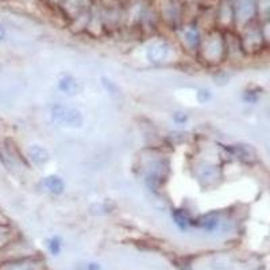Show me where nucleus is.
<instances>
[{"instance_id": "1", "label": "nucleus", "mask_w": 270, "mask_h": 270, "mask_svg": "<svg viewBox=\"0 0 270 270\" xmlns=\"http://www.w3.org/2000/svg\"><path fill=\"white\" fill-rule=\"evenodd\" d=\"M198 56L204 65L217 67L226 61V45L222 35L211 34L199 46Z\"/></svg>"}, {"instance_id": "2", "label": "nucleus", "mask_w": 270, "mask_h": 270, "mask_svg": "<svg viewBox=\"0 0 270 270\" xmlns=\"http://www.w3.org/2000/svg\"><path fill=\"white\" fill-rule=\"evenodd\" d=\"M50 118L57 126L67 129H81L84 125V115L76 107L56 103L50 107Z\"/></svg>"}, {"instance_id": "3", "label": "nucleus", "mask_w": 270, "mask_h": 270, "mask_svg": "<svg viewBox=\"0 0 270 270\" xmlns=\"http://www.w3.org/2000/svg\"><path fill=\"white\" fill-rule=\"evenodd\" d=\"M193 173L198 177V180L202 185L211 187L222 179V170L220 166H217L209 161H199L193 166Z\"/></svg>"}, {"instance_id": "4", "label": "nucleus", "mask_w": 270, "mask_h": 270, "mask_svg": "<svg viewBox=\"0 0 270 270\" xmlns=\"http://www.w3.org/2000/svg\"><path fill=\"white\" fill-rule=\"evenodd\" d=\"M170 54V46L165 41H157L149 45L146 50V58L151 64H162L168 60Z\"/></svg>"}, {"instance_id": "5", "label": "nucleus", "mask_w": 270, "mask_h": 270, "mask_svg": "<svg viewBox=\"0 0 270 270\" xmlns=\"http://www.w3.org/2000/svg\"><path fill=\"white\" fill-rule=\"evenodd\" d=\"M0 270H45V262L37 258H20L3 264Z\"/></svg>"}, {"instance_id": "6", "label": "nucleus", "mask_w": 270, "mask_h": 270, "mask_svg": "<svg viewBox=\"0 0 270 270\" xmlns=\"http://www.w3.org/2000/svg\"><path fill=\"white\" fill-rule=\"evenodd\" d=\"M27 158L35 166H42L50 161V153L44 146L34 143L27 147Z\"/></svg>"}, {"instance_id": "7", "label": "nucleus", "mask_w": 270, "mask_h": 270, "mask_svg": "<svg viewBox=\"0 0 270 270\" xmlns=\"http://www.w3.org/2000/svg\"><path fill=\"white\" fill-rule=\"evenodd\" d=\"M58 91L67 95V96H76L81 87H80V82L76 77H73L70 74H65L63 77L58 80L57 84Z\"/></svg>"}, {"instance_id": "8", "label": "nucleus", "mask_w": 270, "mask_h": 270, "mask_svg": "<svg viewBox=\"0 0 270 270\" xmlns=\"http://www.w3.org/2000/svg\"><path fill=\"white\" fill-rule=\"evenodd\" d=\"M231 154L239 161H243L246 164H250L257 159L256 150L253 149L250 145H231L228 147Z\"/></svg>"}, {"instance_id": "9", "label": "nucleus", "mask_w": 270, "mask_h": 270, "mask_svg": "<svg viewBox=\"0 0 270 270\" xmlns=\"http://www.w3.org/2000/svg\"><path fill=\"white\" fill-rule=\"evenodd\" d=\"M193 224H196L202 230H205V231L212 232L215 230H217L220 224H222V219L219 216V213L216 212H209L207 215H202L199 219H196Z\"/></svg>"}, {"instance_id": "10", "label": "nucleus", "mask_w": 270, "mask_h": 270, "mask_svg": "<svg viewBox=\"0 0 270 270\" xmlns=\"http://www.w3.org/2000/svg\"><path fill=\"white\" fill-rule=\"evenodd\" d=\"M42 184H44V188L48 191L49 193L52 195H63L64 191H65V184H64V180L57 176V174H49L46 176L44 180H42Z\"/></svg>"}, {"instance_id": "11", "label": "nucleus", "mask_w": 270, "mask_h": 270, "mask_svg": "<svg viewBox=\"0 0 270 270\" xmlns=\"http://www.w3.org/2000/svg\"><path fill=\"white\" fill-rule=\"evenodd\" d=\"M172 219L176 223V226L181 228V230H188L191 226H195L193 224L195 219H192V216L183 208H174V209H172Z\"/></svg>"}, {"instance_id": "12", "label": "nucleus", "mask_w": 270, "mask_h": 270, "mask_svg": "<svg viewBox=\"0 0 270 270\" xmlns=\"http://www.w3.org/2000/svg\"><path fill=\"white\" fill-rule=\"evenodd\" d=\"M183 39H184V44H185V46H187V49L193 50V52H196V53H198L199 46H200V44H202V37H200V34H199L196 27H189V29L185 30Z\"/></svg>"}, {"instance_id": "13", "label": "nucleus", "mask_w": 270, "mask_h": 270, "mask_svg": "<svg viewBox=\"0 0 270 270\" xmlns=\"http://www.w3.org/2000/svg\"><path fill=\"white\" fill-rule=\"evenodd\" d=\"M49 250L53 256H58L60 251H61V239L58 236H53L50 241H49Z\"/></svg>"}, {"instance_id": "14", "label": "nucleus", "mask_w": 270, "mask_h": 270, "mask_svg": "<svg viewBox=\"0 0 270 270\" xmlns=\"http://www.w3.org/2000/svg\"><path fill=\"white\" fill-rule=\"evenodd\" d=\"M101 84L104 85V88H106L107 91L110 92V93H116V91H118V87H116V84L112 81V80H110V78L101 77Z\"/></svg>"}, {"instance_id": "15", "label": "nucleus", "mask_w": 270, "mask_h": 270, "mask_svg": "<svg viewBox=\"0 0 270 270\" xmlns=\"http://www.w3.org/2000/svg\"><path fill=\"white\" fill-rule=\"evenodd\" d=\"M10 227L5 226L3 223H0V243H3L8 239V236H10Z\"/></svg>"}, {"instance_id": "16", "label": "nucleus", "mask_w": 270, "mask_h": 270, "mask_svg": "<svg viewBox=\"0 0 270 270\" xmlns=\"http://www.w3.org/2000/svg\"><path fill=\"white\" fill-rule=\"evenodd\" d=\"M211 92L208 91V89H202V91L198 92V100L200 103H207L209 99H211Z\"/></svg>"}, {"instance_id": "17", "label": "nucleus", "mask_w": 270, "mask_h": 270, "mask_svg": "<svg viewBox=\"0 0 270 270\" xmlns=\"http://www.w3.org/2000/svg\"><path fill=\"white\" fill-rule=\"evenodd\" d=\"M173 121L176 122L177 125H184L185 122L188 121V115L184 114V112H177V114H174Z\"/></svg>"}, {"instance_id": "18", "label": "nucleus", "mask_w": 270, "mask_h": 270, "mask_svg": "<svg viewBox=\"0 0 270 270\" xmlns=\"http://www.w3.org/2000/svg\"><path fill=\"white\" fill-rule=\"evenodd\" d=\"M88 270H100V266L96 265V264H89L88 265Z\"/></svg>"}, {"instance_id": "19", "label": "nucleus", "mask_w": 270, "mask_h": 270, "mask_svg": "<svg viewBox=\"0 0 270 270\" xmlns=\"http://www.w3.org/2000/svg\"><path fill=\"white\" fill-rule=\"evenodd\" d=\"M5 37V31H4V29H3V27H0V41H1V39L4 38Z\"/></svg>"}]
</instances>
